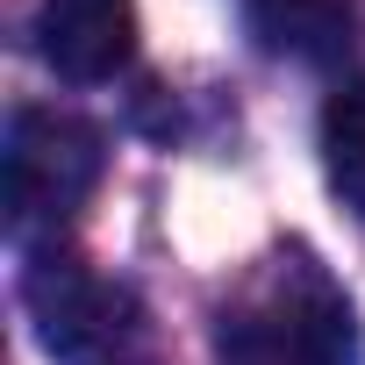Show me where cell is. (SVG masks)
<instances>
[{
	"label": "cell",
	"mask_w": 365,
	"mask_h": 365,
	"mask_svg": "<svg viewBox=\"0 0 365 365\" xmlns=\"http://www.w3.org/2000/svg\"><path fill=\"white\" fill-rule=\"evenodd\" d=\"M22 301L58 365H143V308L129 287L101 279L86 258L36 244L22 265Z\"/></svg>",
	"instance_id": "obj_1"
},
{
	"label": "cell",
	"mask_w": 365,
	"mask_h": 365,
	"mask_svg": "<svg viewBox=\"0 0 365 365\" xmlns=\"http://www.w3.org/2000/svg\"><path fill=\"white\" fill-rule=\"evenodd\" d=\"M8 222L15 237H51L93 201L101 172H108V143L93 122L65 115V108H15L8 122Z\"/></svg>",
	"instance_id": "obj_2"
},
{
	"label": "cell",
	"mask_w": 365,
	"mask_h": 365,
	"mask_svg": "<svg viewBox=\"0 0 365 365\" xmlns=\"http://www.w3.org/2000/svg\"><path fill=\"white\" fill-rule=\"evenodd\" d=\"M230 365H351V308L315 272H279L244 315L222 322Z\"/></svg>",
	"instance_id": "obj_3"
},
{
	"label": "cell",
	"mask_w": 365,
	"mask_h": 365,
	"mask_svg": "<svg viewBox=\"0 0 365 365\" xmlns=\"http://www.w3.org/2000/svg\"><path fill=\"white\" fill-rule=\"evenodd\" d=\"M36 51L72 86L115 79L136 51V0H36Z\"/></svg>",
	"instance_id": "obj_4"
},
{
	"label": "cell",
	"mask_w": 365,
	"mask_h": 365,
	"mask_svg": "<svg viewBox=\"0 0 365 365\" xmlns=\"http://www.w3.org/2000/svg\"><path fill=\"white\" fill-rule=\"evenodd\" d=\"M251 29L265 51L301 58V65H336L351 51V0H251Z\"/></svg>",
	"instance_id": "obj_5"
},
{
	"label": "cell",
	"mask_w": 365,
	"mask_h": 365,
	"mask_svg": "<svg viewBox=\"0 0 365 365\" xmlns=\"http://www.w3.org/2000/svg\"><path fill=\"white\" fill-rule=\"evenodd\" d=\"M322 172L351 215H365V79L336 86L322 108Z\"/></svg>",
	"instance_id": "obj_6"
}]
</instances>
